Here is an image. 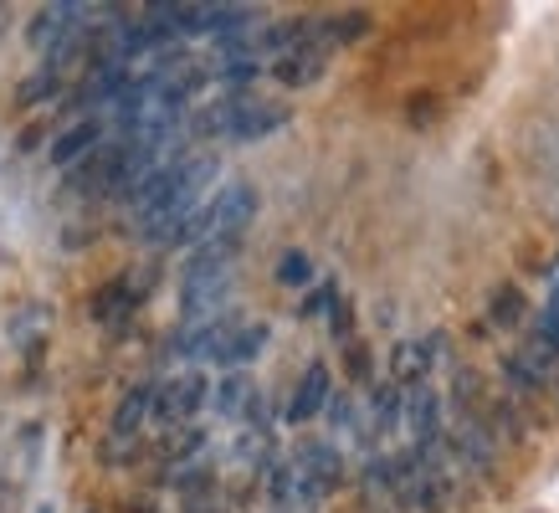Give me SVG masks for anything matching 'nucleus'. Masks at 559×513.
<instances>
[{
	"instance_id": "nucleus-1",
	"label": "nucleus",
	"mask_w": 559,
	"mask_h": 513,
	"mask_svg": "<svg viewBox=\"0 0 559 513\" xmlns=\"http://www.w3.org/2000/svg\"><path fill=\"white\" fill-rule=\"evenodd\" d=\"M293 473H298V488H304V503H319L340 488L344 478V457L334 442H298L293 446Z\"/></svg>"
},
{
	"instance_id": "nucleus-2",
	"label": "nucleus",
	"mask_w": 559,
	"mask_h": 513,
	"mask_svg": "<svg viewBox=\"0 0 559 513\" xmlns=\"http://www.w3.org/2000/svg\"><path fill=\"white\" fill-rule=\"evenodd\" d=\"M205 395H211V385H205V375H195V370L165 380V385L154 391V421L165 431H180L190 416L205 406Z\"/></svg>"
},
{
	"instance_id": "nucleus-3",
	"label": "nucleus",
	"mask_w": 559,
	"mask_h": 513,
	"mask_svg": "<svg viewBox=\"0 0 559 513\" xmlns=\"http://www.w3.org/2000/svg\"><path fill=\"white\" fill-rule=\"evenodd\" d=\"M252 216H257V190L231 180V186L211 201V231H205V241H241V231L252 226Z\"/></svg>"
},
{
	"instance_id": "nucleus-4",
	"label": "nucleus",
	"mask_w": 559,
	"mask_h": 513,
	"mask_svg": "<svg viewBox=\"0 0 559 513\" xmlns=\"http://www.w3.org/2000/svg\"><path fill=\"white\" fill-rule=\"evenodd\" d=\"M221 421H241V427H262V395H257L252 375L247 370H231V375L216 380V395H211Z\"/></svg>"
},
{
	"instance_id": "nucleus-5",
	"label": "nucleus",
	"mask_w": 559,
	"mask_h": 513,
	"mask_svg": "<svg viewBox=\"0 0 559 513\" xmlns=\"http://www.w3.org/2000/svg\"><path fill=\"white\" fill-rule=\"evenodd\" d=\"M431 359H437V339H401L390 349V385H401V391L426 385Z\"/></svg>"
},
{
	"instance_id": "nucleus-6",
	"label": "nucleus",
	"mask_w": 559,
	"mask_h": 513,
	"mask_svg": "<svg viewBox=\"0 0 559 513\" xmlns=\"http://www.w3.org/2000/svg\"><path fill=\"white\" fill-rule=\"evenodd\" d=\"M288 123V108L283 103H262L252 93H237V108H231V139H262L272 129Z\"/></svg>"
},
{
	"instance_id": "nucleus-7",
	"label": "nucleus",
	"mask_w": 559,
	"mask_h": 513,
	"mask_svg": "<svg viewBox=\"0 0 559 513\" xmlns=\"http://www.w3.org/2000/svg\"><path fill=\"white\" fill-rule=\"evenodd\" d=\"M103 134H108V129H103V119H78L72 129H62V134L51 139V154H47V159L57 165V170H72V165H83L87 154L98 150Z\"/></svg>"
},
{
	"instance_id": "nucleus-8",
	"label": "nucleus",
	"mask_w": 559,
	"mask_h": 513,
	"mask_svg": "<svg viewBox=\"0 0 559 513\" xmlns=\"http://www.w3.org/2000/svg\"><path fill=\"white\" fill-rule=\"evenodd\" d=\"M150 406H154V385H134V391L123 395L119 410H114V427H108V457H119L123 446L134 442V431L144 427Z\"/></svg>"
},
{
	"instance_id": "nucleus-9",
	"label": "nucleus",
	"mask_w": 559,
	"mask_h": 513,
	"mask_svg": "<svg viewBox=\"0 0 559 513\" xmlns=\"http://www.w3.org/2000/svg\"><path fill=\"white\" fill-rule=\"evenodd\" d=\"M406 427H411V437H416L411 446H437L441 442V401L431 385L406 391Z\"/></svg>"
},
{
	"instance_id": "nucleus-10",
	"label": "nucleus",
	"mask_w": 559,
	"mask_h": 513,
	"mask_svg": "<svg viewBox=\"0 0 559 513\" xmlns=\"http://www.w3.org/2000/svg\"><path fill=\"white\" fill-rule=\"evenodd\" d=\"M323 62H329V51L313 47V41H304V47L283 51V57L272 62V77H277L283 87H308V83H319L323 77Z\"/></svg>"
},
{
	"instance_id": "nucleus-11",
	"label": "nucleus",
	"mask_w": 559,
	"mask_h": 513,
	"mask_svg": "<svg viewBox=\"0 0 559 513\" xmlns=\"http://www.w3.org/2000/svg\"><path fill=\"white\" fill-rule=\"evenodd\" d=\"M323 401H329V365H323V359H313V365L304 370V380H298L293 401H288V421H293V427L313 421V416L323 410Z\"/></svg>"
},
{
	"instance_id": "nucleus-12",
	"label": "nucleus",
	"mask_w": 559,
	"mask_h": 513,
	"mask_svg": "<svg viewBox=\"0 0 559 513\" xmlns=\"http://www.w3.org/2000/svg\"><path fill=\"white\" fill-rule=\"evenodd\" d=\"M262 344H267V324H237L231 334H226V344H221L216 365H231V370H241L247 359L262 355Z\"/></svg>"
},
{
	"instance_id": "nucleus-13",
	"label": "nucleus",
	"mask_w": 559,
	"mask_h": 513,
	"mask_svg": "<svg viewBox=\"0 0 559 513\" xmlns=\"http://www.w3.org/2000/svg\"><path fill=\"white\" fill-rule=\"evenodd\" d=\"M134 303H139L134 283H129V277H119V283H108V288L93 298V319H98V324H114V319H119V313H129Z\"/></svg>"
},
{
	"instance_id": "nucleus-14",
	"label": "nucleus",
	"mask_w": 559,
	"mask_h": 513,
	"mask_svg": "<svg viewBox=\"0 0 559 513\" xmlns=\"http://www.w3.org/2000/svg\"><path fill=\"white\" fill-rule=\"evenodd\" d=\"M519 319H524V293H519V288H498V293H492V324L513 329Z\"/></svg>"
},
{
	"instance_id": "nucleus-15",
	"label": "nucleus",
	"mask_w": 559,
	"mask_h": 513,
	"mask_svg": "<svg viewBox=\"0 0 559 513\" xmlns=\"http://www.w3.org/2000/svg\"><path fill=\"white\" fill-rule=\"evenodd\" d=\"M308 277H313V262H308V252H283V262H277V283L304 288Z\"/></svg>"
},
{
	"instance_id": "nucleus-16",
	"label": "nucleus",
	"mask_w": 559,
	"mask_h": 513,
	"mask_svg": "<svg viewBox=\"0 0 559 513\" xmlns=\"http://www.w3.org/2000/svg\"><path fill=\"white\" fill-rule=\"evenodd\" d=\"M51 93H57V72H51V68L21 83V103H41V98H51Z\"/></svg>"
},
{
	"instance_id": "nucleus-17",
	"label": "nucleus",
	"mask_w": 559,
	"mask_h": 513,
	"mask_svg": "<svg viewBox=\"0 0 559 513\" xmlns=\"http://www.w3.org/2000/svg\"><path fill=\"white\" fill-rule=\"evenodd\" d=\"M539 334L559 349V288L549 293V303H544V313H539Z\"/></svg>"
},
{
	"instance_id": "nucleus-18",
	"label": "nucleus",
	"mask_w": 559,
	"mask_h": 513,
	"mask_svg": "<svg viewBox=\"0 0 559 513\" xmlns=\"http://www.w3.org/2000/svg\"><path fill=\"white\" fill-rule=\"evenodd\" d=\"M41 513H51V509H41Z\"/></svg>"
}]
</instances>
